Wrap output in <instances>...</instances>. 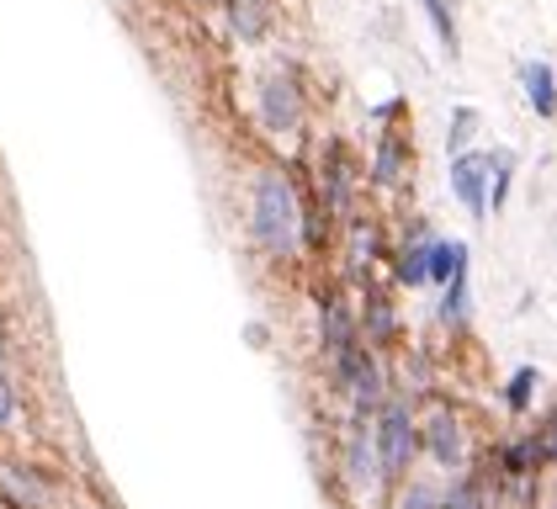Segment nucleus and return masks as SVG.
Returning a JSON list of instances; mask_svg holds the SVG:
<instances>
[{
    "instance_id": "a211bd4d",
    "label": "nucleus",
    "mask_w": 557,
    "mask_h": 509,
    "mask_svg": "<svg viewBox=\"0 0 557 509\" xmlns=\"http://www.w3.org/2000/svg\"><path fill=\"white\" fill-rule=\"evenodd\" d=\"M228 27L245 42L265 38V27H271V0H228Z\"/></svg>"
},
{
    "instance_id": "0eeeda50",
    "label": "nucleus",
    "mask_w": 557,
    "mask_h": 509,
    "mask_svg": "<svg viewBox=\"0 0 557 509\" xmlns=\"http://www.w3.org/2000/svg\"><path fill=\"white\" fill-rule=\"evenodd\" d=\"M341 472H345V488H350V494L383 488V472H377V451H372V430H367V420H345Z\"/></svg>"
},
{
    "instance_id": "393cba45",
    "label": "nucleus",
    "mask_w": 557,
    "mask_h": 509,
    "mask_svg": "<svg viewBox=\"0 0 557 509\" xmlns=\"http://www.w3.org/2000/svg\"><path fill=\"white\" fill-rule=\"evenodd\" d=\"M16 414H22V398H16V382H11V372L0 367V430H11V424H16Z\"/></svg>"
},
{
    "instance_id": "2eb2a0df",
    "label": "nucleus",
    "mask_w": 557,
    "mask_h": 509,
    "mask_svg": "<svg viewBox=\"0 0 557 509\" xmlns=\"http://www.w3.org/2000/svg\"><path fill=\"white\" fill-rule=\"evenodd\" d=\"M441 324L457 335V330H468V313H472V260H462L446 282H441Z\"/></svg>"
},
{
    "instance_id": "6ab92c4d",
    "label": "nucleus",
    "mask_w": 557,
    "mask_h": 509,
    "mask_svg": "<svg viewBox=\"0 0 557 509\" xmlns=\"http://www.w3.org/2000/svg\"><path fill=\"white\" fill-rule=\"evenodd\" d=\"M462 260H472V254H468V239H441V234H435V239H430L425 282H430V287H441V282H446V276H451Z\"/></svg>"
},
{
    "instance_id": "f03ea898",
    "label": "nucleus",
    "mask_w": 557,
    "mask_h": 509,
    "mask_svg": "<svg viewBox=\"0 0 557 509\" xmlns=\"http://www.w3.org/2000/svg\"><path fill=\"white\" fill-rule=\"evenodd\" d=\"M372 451H377L383 488H398L404 477H414L420 435H414V404L409 398H387L383 409L372 414Z\"/></svg>"
},
{
    "instance_id": "aec40b11",
    "label": "nucleus",
    "mask_w": 557,
    "mask_h": 509,
    "mask_svg": "<svg viewBox=\"0 0 557 509\" xmlns=\"http://www.w3.org/2000/svg\"><path fill=\"white\" fill-rule=\"evenodd\" d=\"M536 387H542V367H515L510 382H505V409H510V414H531Z\"/></svg>"
},
{
    "instance_id": "412c9836",
    "label": "nucleus",
    "mask_w": 557,
    "mask_h": 509,
    "mask_svg": "<svg viewBox=\"0 0 557 509\" xmlns=\"http://www.w3.org/2000/svg\"><path fill=\"white\" fill-rule=\"evenodd\" d=\"M510 175H515V154L510 149H494L488 154V208L499 212L505 197H510Z\"/></svg>"
},
{
    "instance_id": "7ed1b4c3",
    "label": "nucleus",
    "mask_w": 557,
    "mask_h": 509,
    "mask_svg": "<svg viewBox=\"0 0 557 509\" xmlns=\"http://www.w3.org/2000/svg\"><path fill=\"white\" fill-rule=\"evenodd\" d=\"M414 435H420V457H425L435 472H468L472 451H468V430H462V414L451 404H430V409H414Z\"/></svg>"
},
{
    "instance_id": "6e6552de",
    "label": "nucleus",
    "mask_w": 557,
    "mask_h": 509,
    "mask_svg": "<svg viewBox=\"0 0 557 509\" xmlns=\"http://www.w3.org/2000/svg\"><path fill=\"white\" fill-rule=\"evenodd\" d=\"M356 345H361V335H356V302L345 293H330L324 308H319V350H324V367H341Z\"/></svg>"
},
{
    "instance_id": "4be33fe9",
    "label": "nucleus",
    "mask_w": 557,
    "mask_h": 509,
    "mask_svg": "<svg viewBox=\"0 0 557 509\" xmlns=\"http://www.w3.org/2000/svg\"><path fill=\"white\" fill-rule=\"evenodd\" d=\"M398 509H441V488L425 477H404L398 483Z\"/></svg>"
},
{
    "instance_id": "1a4fd4ad",
    "label": "nucleus",
    "mask_w": 557,
    "mask_h": 509,
    "mask_svg": "<svg viewBox=\"0 0 557 509\" xmlns=\"http://www.w3.org/2000/svg\"><path fill=\"white\" fill-rule=\"evenodd\" d=\"M260 123L271 133H293L302 123V90L293 80V70H271L260 80Z\"/></svg>"
},
{
    "instance_id": "dca6fc26",
    "label": "nucleus",
    "mask_w": 557,
    "mask_h": 509,
    "mask_svg": "<svg viewBox=\"0 0 557 509\" xmlns=\"http://www.w3.org/2000/svg\"><path fill=\"white\" fill-rule=\"evenodd\" d=\"M441 509H494V488L483 472H457L451 488H441Z\"/></svg>"
},
{
    "instance_id": "f8f14e48",
    "label": "nucleus",
    "mask_w": 557,
    "mask_h": 509,
    "mask_svg": "<svg viewBox=\"0 0 557 509\" xmlns=\"http://www.w3.org/2000/svg\"><path fill=\"white\" fill-rule=\"evenodd\" d=\"M319 175H324V202H330V212H335V218H350V212H356V160L345 154V144H330V149H324Z\"/></svg>"
},
{
    "instance_id": "423d86ee",
    "label": "nucleus",
    "mask_w": 557,
    "mask_h": 509,
    "mask_svg": "<svg viewBox=\"0 0 557 509\" xmlns=\"http://www.w3.org/2000/svg\"><path fill=\"white\" fill-rule=\"evenodd\" d=\"M356 335L367 350L383 356L387 345L398 339V302L387 293L383 282H361V308H356Z\"/></svg>"
},
{
    "instance_id": "20e7f679",
    "label": "nucleus",
    "mask_w": 557,
    "mask_h": 509,
    "mask_svg": "<svg viewBox=\"0 0 557 509\" xmlns=\"http://www.w3.org/2000/svg\"><path fill=\"white\" fill-rule=\"evenodd\" d=\"M330 382H335V387L345 393V409H350V420H372V414H377V409L387 404L383 356H377V350H367V345H356L341 367H330Z\"/></svg>"
},
{
    "instance_id": "f3484780",
    "label": "nucleus",
    "mask_w": 557,
    "mask_h": 509,
    "mask_svg": "<svg viewBox=\"0 0 557 509\" xmlns=\"http://www.w3.org/2000/svg\"><path fill=\"white\" fill-rule=\"evenodd\" d=\"M520 75H525V101L536 107V117H542V123H553V112H557L553 64H547V59H531V64H525Z\"/></svg>"
},
{
    "instance_id": "b1692460",
    "label": "nucleus",
    "mask_w": 557,
    "mask_h": 509,
    "mask_svg": "<svg viewBox=\"0 0 557 509\" xmlns=\"http://www.w3.org/2000/svg\"><path fill=\"white\" fill-rule=\"evenodd\" d=\"M430 22H435V33H441V48L446 53H457V22H451V11H446V0H425Z\"/></svg>"
},
{
    "instance_id": "f257e3e1",
    "label": "nucleus",
    "mask_w": 557,
    "mask_h": 509,
    "mask_svg": "<svg viewBox=\"0 0 557 509\" xmlns=\"http://www.w3.org/2000/svg\"><path fill=\"white\" fill-rule=\"evenodd\" d=\"M250 245L265 260H293L302 250V197L282 165H265L250 186Z\"/></svg>"
},
{
    "instance_id": "4468645a",
    "label": "nucleus",
    "mask_w": 557,
    "mask_h": 509,
    "mask_svg": "<svg viewBox=\"0 0 557 509\" xmlns=\"http://www.w3.org/2000/svg\"><path fill=\"white\" fill-rule=\"evenodd\" d=\"M409 160H414V149H409V138L398 133V127H387L383 138H377V154H372V186L377 191H398L404 186V175H409Z\"/></svg>"
},
{
    "instance_id": "9d476101",
    "label": "nucleus",
    "mask_w": 557,
    "mask_h": 509,
    "mask_svg": "<svg viewBox=\"0 0 557 509\" xmlns=\"http://www.w3.org/2000/svg\"><path fill=\"white\" fill-rule=\"evenodd\" d=\"M451 191H457V202L468 208L472 223H483L488 218V154H478V149H462V154H451Z\"/></svg>"
},
{
    "instance_id": "ddd939ff",
    "label": "nucleus",
    "mask_w": 557,
    "mask_h": 509,
    "mask_svg": "<svg viewBox=\"0 0 557 509\" xmlns=\"http://www.w3.org/2000/svg\"><path fill=\"white\" fill-rule=\"evenodd\" d=\"M345 223H350V250H345V271H350L356 282H372V265L383 260V228H377V218H361V212H350Z\"/></svg>"
},
{
    "instance_id": "5701e85b",
    "label": "nucleus",
    "mask_w": 557,
    "mask_h": 509,
    "mask_svg": "<svg viewBox=\"0 0 557 509\" xmlns=\"http://www.w3.org/2000/svg\"><path fill=\"white\" fill-rule=\"evenodd\" d=\"M478 133V107H457L451 112V133H446V154H462Z\"/></svg>"
},
{
    "instance_id": "9b49d317",
    "label": "nucleus",
    "mask_w": 557,
    "mask_h": 509,
    "mask_svg": "<svg viewBox=\"0 0 557 509\" xmlns=\"http://www.w3.org/2000/svg\"><path fill=\"white\" fill-rule=\"evenodd\" d=\"M430 223L425 218H414L409 228H404V239H398V250H393V287H404V293H420L430 287L425 282V265H430Z\"/></svg>"
},
{
    "instance_id": "39448f33",
    "label": "nucleus",
    "mask_w": 557,
    "mask_h": 509,
    "mask_svg": "<svg viewBox=\"0 0 557 509\" xmlns=\"http://www.w3.org/2000/svg\"><path fill=\"white\" fill-rule=\"evenodd\" d=\"M0 499L16 509H53L59 505V483H53L38 462L0 457Z\"/></svg>"
}]
</instances>
